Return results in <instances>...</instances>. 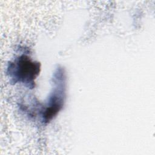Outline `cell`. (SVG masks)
Wrapping results in <instances>:
<instances>
[{"label":"cell","mask_w":155,"mask_h":155,"mask_svg":"<svg viewBox=\"0 0 155 155\" xmlns=\"http://www.w3.org/2000/svg\"><path fill=\"white\" fill-rule=\"evenodd\" d=\"M10 74L15 78V82L19 81L28 84L33 81L39 74L40 65L38 62L31 61L25 55L19 57L13 63H11L8 67Z\"/></svg>","instance_id":"cell-1"}]
</instances>
